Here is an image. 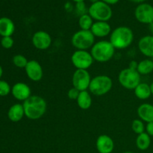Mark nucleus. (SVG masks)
<instances>
[{"mask_svg": "<svg viewBox=\"0 0 153 153\" xmlns=\"http://www.w3.org/2000/svg\"><path fill=\"white\" fill-rule=\"evenodd\" d=\"M25 117L31 120L40 119L47 109V103L43 97L38 95H31L22 102Z\"/></svg>", "mask_w": 153, "mask_h": 153, "instance_id": "nucleus-1", "label": "nucleus"}, {"mask_svg": "<svg viewBox=\"0 0 153 153\" xmlns=\"http://www.w3.org/2000/svg\"><path fill=\"white\" fill-rule=\"evenodd\" d=\"M134 40L133 31L127 26H119L114 28L110 34L109 41L115 49H124L131 45Z\"/></svg>", "mask_w": 153, "mask_h": 153, "instance_id": "nucleus-2", "label": "nucleus"}, {"mask_svg": "<svg viewBox=\"0 0 153 153\" xmlns=\"http://www.w3.org/2000/svg\"><path fill=\"white\" fill-rule=\"evenodd\" d=\"M115 48L109 40H100L96 42L91 49V53L94 61L105 63L113 58Z\"/></svg>", "mask_w": 153, "mask_h": 153, "instance_id": "nucleus-3", "label": "nucleus"}, {"mask_svg": "<svg viewBox=\"0 0 153 153\" xmlns=\"http://www.w3.org/2000/svg\"><path fill=\"white\" fill-rule=\"evenodd\" d=\"M113 88V81L105 75L97 76L91 79L89 91L93 95L101 97L107 94Z\"/></svg>", "mask_w": 153, "mask_h": 153, "instance_id": "nucleus-4", "label": "nucleus"}, {"mask_svg": "<svg viewBox=\"0 0 153 153\" xmlns=\"http://www.w3.org/2000/svg\"><path fill=\"white\" fill-rule=\"evenodd\" d=\"M71 43L76 50H88L95 43V37L91 30H79L73 34Z\"/></svg>", "mask_w": 153, "mask_h": 153, "instance_id": "nucleus-5", "label": "nucleus"}, {"mask_svg": "<svg viewBox=\"0 0 153 153\" xmlns=\"http://www.w3.org/2000/svg\"><path fill=\"white\" fill-rule=\"evenodd\" d=\"M88 14L96 21L108 22L112 17L113 12L109 4L102 1H99L90 6Z\"/></svg>", "mask_w": 153, "mask_h": 153, "instance_id": "nucleus-6", "label": "nucleus"}, {"mask_svg": "<svg viewBox=\"0 0 153 153\" xmlns=\"http://www.w3.org/2000/svg\"><path fill=\"white\" fill-rule=\"evenodd\" d=\"M118 81L126 89L134 90L140 83V75L137 70H131L128 67L120 72Z\"/></svg>", "mask_w": 153, "mask_h": 153, "instance_id": "nucleus-7", "label": "nucleus"}, {"mask_svg": "<svg viewBox=\"0 0 153 153\" xmlns=\"http://www.w3.org/2000/svg\"><path fill=\"white\" fill-rule=\"evenodd\" d=\"M94 61L91 52L88 50H76L71 55V62L76 70H88Z\"/></svg>", "mask_w": 153, "mask_h": 153, "instance_id": "nucleus-8", "label": "nucleus"}, {"mask_svg": "<svg viewBox=\"0 0 153 153\" xmlns=\"http://www.w3.org/2000/svg\"><path fill=\"white\" fill-rule=\"evenodd\" d=\"M91 77L89 72L86 70H76L72 77L73 88L79 91H88L89 89Z\"/></svg>", "mask_w": 153, "mask_h": 153, "instance_id": "nucleus-9", "label": "nucleus"}, {"mask_svg": "<svg viewBox=\"0 0 153 153\" xmlns=\"http://www.w3.org/2000/svg\"><path fill=\"white\" fill-rule=\"evenodd\" d=\"M134 16L139 22L149 25L153 22V6L146 3H141L136 7Z\"/></svg>", "mask_w": 153, "mask_h": 153, "instance_id": "nucleus-10", "label": "nucleus"}, {"mask_svg": "<svg viewBox=\"0 0 153 153\" xmlns=\"http://www.w3.org/2000/svg\"><path fill=\"white\" fill-rule=\"evenodd\" d=\"M32 45L38 50H46L52 45V39L50 34L45 31H37L31 38Z\"/></svg>", "mask_w": 153, "mask_h": 153, "instance_id": "nucleus-11", "label": "nucleus"}, {"mask_svg": "<svg viewBox=\"0 0 153 153\" xmlns=\"http://www.w3.org/2000/svg\"><path fill=\"white\" fill-rule=\"evenodd\" d=\"M25 70L27 77L32 82H39L43 79V67L36 60L28 61L26 67H25Z\"/></svg>", "mask_w": 153, "mask_h": 153, "instance_id": "nucleus-12", "label": "nucleus"}, {"mask_svg": "<svg viewBox=\"0 0 153 153\" xmlns=\"http://www.w3.org/2000/svg\"><path fill=\"white\" fill-rule=\"evenodd\" d=\"M11 94L16 100L24 102L31 96V90L27 84L17 82L11 88Z\"/></svg>", "mask_w": 153, "mask_h": 153, "instance_id": "nucleus-13", "label": "nucleus"}, {"mask_svg": "<svg viewBox=\"0 0 153 153\" xmlns=\"http://www.w3.org/2000/svg\"><path fill=\"white\" fill-rule=\"evenodd\" d=\"M96 146L99 153H111L114 149V143L110 136L101 134L97 137Z\"/></svg>", "mask_w": 153, "mask_h": 153, "instance_id": "nucleus-14", "label": "nucleus"}, {"mask_svg": "<svg viewBox=\"0 0 153 153\" xmlns=\"http://www.w3.org/2000/svg\"><path fill=\"white\" fill-rule=\"evenodd\" d=\"M91 31L95 37H105L111 33V27L108 22L96 21L91 27Z\"/></svg>", "mask_w": 153, "mask_h": 153, "instance_id": "nucleus-15", "label": "nucleus"}, {"mask_svg": "<svg viewBox=\"0 0 153 153\" xmlns=\"http://www.w3.org/2000/svg\"><path fill=\"white\" fill-rule=\"evenodd\" d=\"M140 52L148 58H153V35L142 37L138 41Z\"/></svg>", "mask_w": 153, "mask_h": 153, "instance_id": "nucleus-16", "label": "nucleus"}, {"mask_svg": "<svg viewBox=\"0 0 153 153\" xmlns=\"http://www.w3.org/2000/svg\"><path fill=\"white\" fill-rule=\"evenodd\" d=\"M138 117L146 123L153 122V105L149 103H143L137 109Z\"/></svg>", "mask_w": 153, "mask_h": 153, "instance_id": "nucleus-17", "label": "nucleus"}, {"mask_svg": "<svg viewBox=\"0 0 153 153\" xmlns=\"http://www.w3.org/2000/svg\"><path fill=\"white\" fill-rule=\"evenodd\" d=\"M7 117L10 121L13 123H17L22 120L25 117L23 105L20 103H16L10 107L7 111Z\"/></svg>", "mask_w": 153, "mask_h": 153, "instance_id": "nucleus-18", "label": "nucleus"}, {"mask_svg": "<svg viewBox=\"0 0 153 153\" xmlns=\"http://www.w3.org/2000/svg\"><path fill=\"white\" fill-rule=\"evenodd\" d=\"M15 25L13 21L7 17L0 18V35L1 37H9L13 34Z\"/></svg>", "mask_w": 153, "mask_h": 153, "instance_id": "nucleus-19", "label": "nucleus"}, {"mask_svg": "<svg viewBox=\"0 0 153 153\" xmlns=\"http://www.w3.org/2000/svg\"><path fill=\"white\" fill-rule=\"evenodd\" d=\"M135 97L141 100H145L149 99L152 95L150 89V85L144 82H140L134 90Z\"/></svg>", "mask_w": 153, "mask_h": 153, "instance_id": "nucleus-20", "label": "nucleus"}, {"mask_svg": "<svg viewBox=\"0 0 153 153\" xmlns=\"http://www.w3.org/2000/svg\"><path fill=\"white\" fill-rule=\"evenodd\" d=\"M76 102L79 107L82 110L89 109L92 105V97L91 96V93L88 91H80Z\"/></svg>", "mask_w": 153, "mask_h": 153, "instance_id": "nucleus-21", "label": "nucleus"}, {"mask_svg": "<svg viewBox=\"0 0 153 153\" xmlns=\"http://www.w3.org/2000/svg\"><path fill=\"white\" fill-rule=\"evenodd\" d=\"M151 144V137L146 132L137 134L136 138V146L140 150L144 151L149 149Z\"/></svg>", "mask_w": 153, "mask_h": 153, "instance_id": "nucleus-22", "label": "nucleus"}, {"mask_svg": "<svg viewBox=\"0 0 153 153\" xmlns=\"http://www.w3.org/2000/svg\"><path fill=\"white\" fill-rule=\"evenodd\" d=\"M137 71L140 75H148L153 72V61L151 59H144L140 61L137 65Z\"/></svg>", "mask_w": 153, "mask_h": 153, "instance_id": "nucleus-23", "label": "nucleus"}, {"mask_svg": "<svg viewBox=\"0 0 153 153\" xmlns=\"http://www.w3.org/2000/svg\"><path fill=\"white\" fill-rule=\"evenodd\" d=\"M93 20H94L93 18L88 13L81 15L79 19V27L82 30H91L94 24Z\"/></svg>", "mask_w": 153, "mask_h": 153, "instance_id": "nucleus-24", "label": "nucleus"}, {"mask_svg": "<svg viewBox=\"0 0 153 153\" xmlns=\"http://www.w3.org/2000/svg\"><path fill=\"white\" fill-rule=\"evenodd\" d=\"M131 129L135 134H140L145 132L146 126L143 123V121L140 119H135L131 123Z\"/></svg>", "mask_w": 153, "mask_h": 153, "instance_id": "nucleus-25", "label": "nucleus"}, {"mask_svg": "<svg viewBox=\"0 0 153 153\" xmlns=\"http://www.w3.org/2000/svg\"><path fill=\"white\" fill-rule=\"evenodd\" d=\"M13 64H14L15 67H18V68H24L26 67L27 64H28V61L24 55L18 54V55H14L13 57Z\"/></svg>", "mask_w": 153, "mask_h": 153, "instance_id": "nucleus-26", "label": "nucleus"}, {"mask_svg": "<svg viewBox=\"0 0 153 153\" xmlns=\"http://www.w3.org/2000/svg\"><path fill=\"white\" fill-rule=\"evenodd\" d=\"M11 92V88L6 81L0 80V97H6Z\"/></svg>", "mask_w": 153, "mask_h": 153, "instance_id": "nucleus-27", "label": "nucleus"}, {"mask_svg": "<svg viewBox=\"0 0 153 153\" xmlns=\"http://www.w3.org/2000/svg\"><path fill=\"white\" fill-rule=\"evenodd\" d=\"M14 44V40L12 38L11 36L9 37H2L1 40V45L4 49H11Z\"/></svg>", "mask_w": 153, "mask_h": 153, "instance_id": "nucleus-28", "label": "nucleus"}, {"mask_svg": "<svg viewBox=\"0 0 153 153\" xmlns=\"http://www.w3.org/2000/svg\"><path fill=\"white\" fill-rule=\"evenodd\" d=\"M79 94H80V91L79 90H77L75 88H71L67 92V97L70 100H77L78 97H79Z\"/></svg>", "mask_w": 153, "mask_h": 153, "instance_id": "nucleus-29", "label": "nucleus"}, {"mask_svg": "<svg viewBox=\"0 0 153 153\" xmlns=\"http://www.w3.org/2000/svg\"><path fill=\"white\" fill-rule=\"evenodd\" d=\"M146 132L150 137H153V122L148 123L146 126Z\"/></svg>", "mask_w": 153, "mask_h": 153, "instance_id": "nucleus-30", "label": "nucleus"}, {"mask_svg": "<svg viewBox=\"0 0 153 153\" xmlns=\"http://www.w3.org/2000/svg\"><path fill=\"white\" fill-rule=\"evenodd\" d=\"M85 8H86V7H85V3H84V1H82V2H78L77 4H76V9H77L78 11L82 13V15H83L82 11H85V10H86Z\"/></svg>", "mask_w": 153, "mask_h": 153, "instance_id": "nucleus-31", "label": "nucleus"}, {"mask_svg": "<svg viewBox=\"0 0 153 153\" xmlns=\"http://www.w3.org/2000/svg\"><path fill=\"white\" fill-rule=\"evenodd\" d=\"M137 65H138V63L135 61H131L129 63V65H128V68L131 69V70H137Z\"/></svg>", "mask_w": 153, "mask_h": 153, "instance_id": "nucleus-32", "label": "nucleus"}, {"mask_svg": "<svg viewBox=\"0 0 153 153\" xmlns=\"http://www.w3.org/2000/svg\"><path fill=\"white\" fill-rule=\"evenodd\" d=\"M102 1L108 4H115L119 1V0H102Z\"/></svg>", "mask_w": 153, "mask_h": 153, "instance_id": "nucleus-33", "label": "nucleus"}, {"mask_svg": "<svg viewBox=\"0 0 153 153\" xmlns=\"http://www.w3.org/2000/svg\"><path fill=\"white\" fill-rule=\"evenodd\" d=\"M129 1H132V2L134 3H141L143 2L144 1H146V0H129Z\"/></svg>", "mask_w": 153, "mask_h": 153, "instance_id": "nucleus-34", "label": "nucleus"}, {"mask_svg": "<svg viewBox=\"0 0 153 153\" xmlns=\"http://www.w3.org/2000/svg\"><path fill=\"white\" fill-rule=\"evenodd\" d=\"M149 31H150V32L153 34V22H152V23H150L149 25Z\"/></svg>", "mask_w": 153, "mask_h": 153, "instance_id": "nucleus-35", "label": "nucleus"}, {"mask_svg": "<svg viewBox=\"0 0 153 153\" xmlns=\"http://www.w3.org/2000/svg\"><path fill=\"white\" fill-rule=\"evenodd\" d=\"M2 75H3V69H2V67L0 65V79L1 78Z\"/></svg>", "mask_w": 153, "mask_h": 153, "instance_id": "nucleus-36", "label": "nucleus"}, {"mask_svg": "<svg viewBox=\"0 0 153 153\" xmlns=\"http://www.w3.org/2000/svg\"><path fill=\"white\" fill-rule=\"evenodd\" d=\"M150 89H151V93H152V95H153V82L150 85Z\"/></svg>", "mask_w": 153, "mask_h": 153, "instance_id": "nucleus-37", "label": "nucleus"}, {"mask_svg": "<svg viewBox=\"0 0 153 153\" xmlns=\"http://www.w3.org/2000/svg\"><path fill=\"white\" fill-rule=\"evenodd\" d=\"M73 1H76V3H78V2H82V1H84L85 0H73Z\"/></svg>", "mask_w": 153, "mask_h": 153, "instance_id": "nucleus-38", "label": "nucleus"}, {"mask_svg": "<svg viewBox=\"0 0 153 153\" xmlns=\"http://www.w3.org/2000/svg\"><path fill=\"white\" fill-rule=\"evenodd\" d=\"M90 1H91V2H92V4H93V3L97 2V1H100V0H90Z\"/></svg>", "mask_w": 153, "mask_h": 153, "instance_id": "nucleus-39", "label": "nucleus"}, {"mask_svg": "<svg viewBox=\"0 0 153 153\" xmlns=\"http://www.w3.org/2000/svg\"><path fill=\"white\" fill-rule=\"evenodd\" d=\"M123 153H134V152H129V151H128V152H123Z\"/></svg>", "mask_w": 153, "mask_h": 153, "instance_id": "nucleus-40", "label": "nucleus"}]
</instances>
